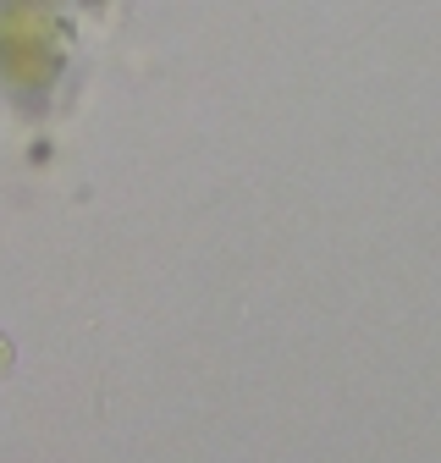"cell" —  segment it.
Masks as SVG:
<instances>
[{
    "mask_svg": "<svg viewBox=\"0 0 441 463\" xmlns=\"http://www.w3.org/2000/svg\"><path fill=\"white\" fill-rule=\"evenodd\" d=\"M6 370H12V342L0 336V375H6Z\"/></svg>",
    "mask_w": 441,
    "mask_h": 463,
    "instance_id": "6da1fadb",
    "label": "cell"
}]
</instances>
